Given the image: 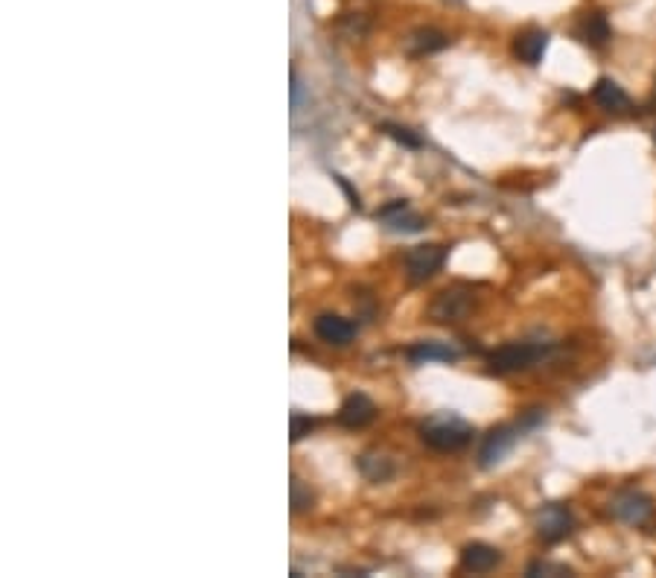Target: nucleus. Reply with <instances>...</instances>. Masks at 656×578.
Segmentation results:
<instances>
[{
    "label": "nucleus",
    "mask_w": 656,
    "mask_h": 578,
    "mask_svg": "<svg viewBox=\"0 0 656 578\" xmlns=\"http://www.w3.org/2000/svg\"><path fill=\"white\" fill-rule=\"evenodd\" d=\"M420 438L438 453H458L473 441V427L455 415H438L420 427Z\"/></svg>",
    "instance_id": "f257e3e1"
},
{
    "label": "nucleus",
    "mask_w": 656,
    "mask_h": 578,
    "mask_svg": "<svg viewBox=\"0 0 656 578\" xmlns=\"http://www.w3.org/2000/svg\"><path fill=\"white\" fill-rule=\"evenodd\" d=\"M546 356L542 345H531V342H511V345H502L499 351H493L487 356V368L493 374H514V372H525L537 360Z\"/></svg>",
    "instance_id": "f03ea898"
},
{
    "label": "nucleus",
    "mask_w": 656,
    "mask_h": 578,
    "mask_svg": "<svg viewBox=\"0 0 656 578\" xmlns=\"http://www.w3.org/2000/svg\"><path fill=\"white\" fill-rule=\"evenodd\" d=\"M476 307V295L467 287H450L438 292V298L432 301V318L435 322H461L469 316V310Z\"/></svg>",
    "instance_id": "7ed1b4c3"
},
{
    "label": "nucleus",
    "mask_w": 656,
    "mask_h": 578,
    "mask_svg": "<svg viewBox=\"0 0 656 578\" xmlns=\"http://www.w3.org/2000/svg\"><path fill=\"white\" fill-rule=\"evenodd\" d=\"M443 261H447V249H443V245H435V243L415 245V249L405 254V275H408V280H415V284H424V280H429L443 266Z\"/></svg>",
    "instance_id": "20e7f679"
},
{
    "label": "nucleus",
    "mask_w": 656,
    "mask_h": 578,
    "mask_svg": "<svg viewBox=\"0 0 656 578\" xmlns=\"http://www.w3.org/2000/svg\"><path fill=\"white\" fill-rule=\"evenodd\" d=\"M572 511L566 506H546L537 518V535L546 540V544H557L572 535Z\"/></svg>",
    "instance_id": "39448f33"
},
{
    "label": "nucleus",
    "mask_w": 656,
    "mask_h": 578,
    "mask_svg": "<svg viewBox=\"0 0 656 578\" xmlns=\"http://www.w3.org/2000/svg\"><path fill=\"white\" fill-rule=\"evenodd\" d=\"M610 511L615 514L618 520H624L630 526H642L651 514H653V506L645 494H639V491H624V494H618L613 500Z\"/></svg>",
    "instance_id": "423d86ee"
},
{
    "label": "nucleus",
    "mask_w": 656,
    "mask_h": 578,
    "mask_svg": "<svg viewBox=\"0 0 656 578\" xmlns=\"http://www.w3.org/2000/svg\"><path fill=\"white\" fill-rule=\"evenodd\" d=\"M374 417H377V406L368 395H362V391L344 398L342 409H339V424L348 427V429H362L374 421Z\"/></svg>",
    "instance_id": "0eeeda50"
},
{
    "label": "nucleus",
    "mask_w": 656,
    "mask_h": 578,
    "mask_svg": "<svg viewBox=\"0 0 656 578\" xmlns=\"http://www.w3.org/2000/svg\"><path fill=\"white\" fill-rule=\"evenodd\" d=\"M315 334H318L321 342H327V345L344 348V345H351V342H353L356 327H353V322H348V318L324 313V316L315 318Z\"/></svg>",
    "instance_id": "6e6552de"
},
{
    "label": "nucleus",
    "mask_w": 656,
    "mask_h": 578,
    "mask_svg": "<svg viewBox=\"0 0 656 578\" xmlns=\"http://www.w3.org/2000/svg\"><path fill=\"white\" fill-rule=\"evenodd\" d=\"M516 433H519L516 427H497V429H490L487 438H485V445H481V450H478V464L481 467L497 464L505 456V453L514 447Z\"/></svg>",
    "instance_id": "1a4fd4ad"
},
{
    "label": "nucleus",
    "mask_w": 656,
    "mask_h": 578,
    "mask_svg": "<svg viewBox=\"0 0 656 578\" xmlns=\"http://www.w3.org/2000/svg\"><path fill=\"white\" fill-rule=\"evenodd\" d=\"M592 100H596L604 108V112H613V115H627L630 108H633L627 91L618 82L606 79V77L596 82V88H592Z\"/></svg>",
    "instance_id": "9d476101"
},
{
    "label": "nucleus",
    "mask_w": 656,
    "mask_h": 578,
    "mask_svg": "<svg viewBox=\"0 0 656 578\" xmlns=\"http://www.w3.org/2000/svg\"><path fill=\"white\" fill-rule=\"evenodd\" d=\"M379 219L382 223H386L391 231H405V234H412V231H420L424 228V216H417L412 207H408L405 202H391V205H386L379 211Z\"/></svg>",
    "instance_id": "9b49d317"
},
{
    "label": "nucleus",
    "mask_w": 656,
    "mask_h": 578,
    "mask_svg": "<svg viewBox=\"0 0 656 578\" xmlns=\"http://www.w3.org/2000/svg\"><path fill=\"white\" fill-rule=\"evenodd\" d=\"M499 561H502L499 549L490 546V544H469L461 552V567L467 573H478V575L481 573H490Z\"/></svg>",
    "instance_id": "f8f14e48"
},
{
    "label": "nucleus",
    "mask_w": 656,
    "mask_h": 578,
    "mask_svg": "<svg viewBox=\"0 0 656 578\" xmlns=\"http://www.w3.org/2000/svg\"><path fill=\"white\" fill-rule=\"evenodd\" d=\"M546 47H549V35L542 32V30H525L523 35H516V41H514V53L519 61H525V65H537V61L542 59V53H546Z\"/></svg>",
    "instance_id": "ddd939ff"
},
{
    "label": "nucleus",
    "mask_w": 656,
    "mask_h": 578,
    "mask_svg": "<svg viewBox=\"0 0 656 578\" xmlns=\"http://www.w3.org/2000/svg\"><path fill=\"white\" fill-rule=\"evenodd\" d=\"M408 360L415 365H426V362H455L458 351L447 342H417V345L408 348Z\"/></svg>",
    "instance_id": "4468645a"
},
{
    "label": "nucleus",
    "mask_w": 656,
    "mask_h": 578,
    "mask_svg": "<svg viewBox=\"0 0 656 578\" xmlns=\"http://www.w3.org/2000/svg\"><path fill=\"white\" fill-rule=\"evenodd\" d=\"M578 39L589 47H601V44H606V39H610V23H606L601 12H592V15H587L578 23Z\"/></svg>",
    "instance_id": "2eb2a0df"
},
{
    "label": "nucleus",
    "mask_w": 656,
    "mask_h": 578,
    "mask_svg": "<svg viewBox=\"0 0 656 578\" xmlns=\"http://www.w3.org/2000/svg\"><path fill=\"white\" fill-rule=\"evenodd\" d=\"M450 44V39L438 30H420L412 35V41H408V50L415 56H426V53H435V50H443V47Z\"/></svg>",
    "instance_id": "dca6fc26"
},
{
    "label": "nucleus",
    "mask_w": 656,
    "mask_h": 578,
    "mask_svg": "<svg viewBox=\"0 0 656 578\" xmlns=\"http://www.w3.org/2000/svg\"><path fill=\"white\" fill-rule=\"evenodd\" d=\"M359 467H362V473L370 479V482H382V479H388L391 471H394L386 456H365L362 462H359Z\"/></svg>",
    "instance_id": "f3484780"
},
{
    "label": "nucleus",
    "mask_w": 656,
    "mask_h": 578,
    "mask_svg": "<svg viewBox=\"0 0 656 578\" xmlns=\"http://www.w3.org/2000/svg\"><path fill=\"white\" fill-rule=\"evenodd\" d=\"M382 129H386L388 138H394L397 143L408 146V150H417V146H420V138H417V134H412V132L403 129V126H394V123H386V126H382Z\"/></svg>",
    "instance_id": "a211bd4d"
},
{
    "label": "nucleus",
    "mask_w": 656,
    "mask_h": 578,
    "mask_svg": "<svg viewBox=\"0 0 656 578\" xmlns=\"http://www.w3.org/2000/svg\"><path fill=\"white\" fill-rule=\"evenodd\" d=\"M313 506V494L304 491L301 479H292V511H304Z\"/></svg>",
    "instance_id": "6ab92c4d"
},
{
    "label": "nucleus",
    "mask_w": 656,
    "mask_h": 578,
    "mask_svg": "<svg viewBox=\"0 0 656 578\" xmlns=\"http://www.w3.org/2000/svg\"><path fill=\"white\" fill-rule=\"evenodd\" d=\"M315 427L313 417L306 415H292V441H301L304 436H309V429Z\"/></svg>",
    "instance_id": "aec40b11"
},
{
    "label": "nucleus",
    "mask_w": 656,
    "mask_h": 578,
    "mask_svg": "<svg viewBox=\"0 0 656 578\" xmlns=\"http://www.w3.org/2000/svg\"><path fill=\"white\" fill-rule=\"evenodd\" d=\"M537 573H557V575H569L566 567H560V564H549V561H537V564H531L528 567V575H537Z\"/></svg>",
    "instance_id": "412c9836"
},
{
    "label": "nucleus",
    "mask_w": 656,
    "mask_h": 578,
    "mask_svg": "<svg viewBox=\"0 0 656 578\" xmlns=\"http://www.w3.org/2000/svg\"><path fill=\"white\" fill-rule=\"evenodd\" d=\"M653 141H656V132H653Z\"/></svg>",
    "instance_id": "4be33fe9"
}]
</instances>
